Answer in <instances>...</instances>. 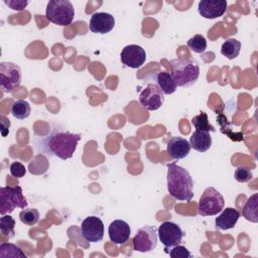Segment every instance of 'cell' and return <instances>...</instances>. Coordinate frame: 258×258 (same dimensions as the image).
I'll list each match as a JSON object with an SVG mask.
<instances>
[{
  "instance_id": "1",
  "label": "cell",
  "mask_w": 258,
  "mask_h": 258,
  "mask_svg": "<svg viewBox=\"0 0 258 258\" xmlns=\"http://www.w3.org/2000/svg\"><path fill=\"white\" fill-rule=\"evenodd\" d=\"M167 190L177 201L189 202L194 198V181L189 172L175 162L167 165Z\"/></svg>"
},
{
  "instance_id": "2",
  "label": "cell",
  "mask_w": 258,
  "mask_h": 258,
  "mask_svg": "<svg viewBox=\"0 0 258 258\" xmlns=\"http://www.w3.org/2000/svg\"><path fill=\"white\" fill-rule=\"evenodd\" d=\"M81 139V134L60 130L55 131L48 138L47 148L56 157L67 160L73 157Z\"/></svg>"
},
{
  "instance_id": "3",
  "label": "cell",
  "mask_w": 258,
  "mask_h": 258,
  "mask_svg": "<svg viewBox=\"0 0 258 258\" xmlns=\"http://www.w3.org/2000/svg\"><path fill=\"white\" fill-rule=\"evenodd\" d=\"M170 74L177 87L187 88L197 83L200 77V67L196 60L175 58L170 60Z\"/></svg>"
},
{
  "instance_id": "4",
  "label": "cell",
  "mask_w": 258,
  "mask_h": 258,
  "mask_svg": "<svg viewBox=\"0 0 258 258\" xmlns=\"http://www.w3.org/2000/svg\"><path fill=\"white\" fill-rule=\"evenodd\" d=\"M46 18L59 26L71 24L75 17V8L69 0H50L45 9Z\"/></svg>"
},
{
  "instance_id": "5",
  "label": "cell",
  "mask_w": 258,
  "mask_h": 258,
  "mask_svg": "<svg viewBox=\"0 0 258 258\" xmlns=\"http://www.w3.org/2000/svg\"><path fill=\"white\" fill-rule=\"evenodd\" d=\"M27 205L21 186H2L0 188V214L2 216L12 213L15 208L23 210Z\"/></svg>"
},
{
  "instance_id": "6",
  "label": "cell",
  "mask_w": 258,
  "mask_h": 258,
  "mask_svg": "<svg viewBox=\"0 0 258 258\" xmlns=\"http://www.w3.org/2000/svg\"><path fill=\"white\" fill-rule=\"evenodd\" d=\"M225 206V200L222 194L213 186L207 187L202 194L199 205L198 213L200 216H215L218 215Z\"/></svg>"
},
{
  "instance_id": "7",
  "label": "cell",
  "mask_w": 258,
  "mask_h": 258,
  "mask_svg": "<svg viewBox=\"0 0 258 258\" xmlns=\"http://www.w3.org/2000/svg\"><path fill=\"white\" fill-rule=\"evenodd\" d=\"M21 83L20 67L11 61L0 62V87L3 92H13Z\"/></svg>"
},
{
  "instance_id": "8",
  "label": "cell",
  "mask_w": 258,
  "mask_h": 258,
  "mask_svg": "<svg viewBox=\"0 0 258 258\" xmlns=\"http://www.w3.org/2000/svg\"><path fill=\"white\" fill-rule=\"evenodd\" d=\"M157 236L164 246L165 253H167L170 248L181 243L184 233L177 224L171 221H165L158 227Z\"/></svg>"
},
{
  "instance_id": "9",
  "label": "cell",
  "mask_w": 258,
  "mask_h": 258,
  "mask_svg": "<svg viewBox=\"0 0 258 258\" xmlns=\"http://www.w3.org/2000/svg\"><path fill=\"white\" fill-rule=\"evenodd\" d=\"M133 250L147 253L157 246V229L152 226H144L136 232L133 238Z\"/></svg>"
},
{
  "instance_id": "10",
  "label": "cell",
  "mask_w": 258,
  "mask_h": 258,
  "mask_svg": "<svg viewBox=\"0 0 258 258\" xmlns=\"http://www.w3.org/2000/svg\"><path fill=\"white\" fill-rule=\"evenodd\" d=\"M82 237L91 243L100 242L104 237V224L96 216L87 217L81 225Z\"/></svg>"
},
{
  "instance_id": "11",
  "label": "cell",
  "mask_w": 258,
  "mask_h": 258,
  "mask_svg": "<svg viewBox=\"0 0 258 258\" xmlns=\"http://www.w3.org/2000/svg\"><path fill=\"white\" fill-rule=\"evenodd\" d=\"M139 102L143 108L148 111L159 109L164 103V94L155 84H148L140 93Z\"/></svg>"
},
{
  "instance_id": "12",
  "label": "cell",
  "mask_w": 258,
  "mask_h": 258,
  "mask_svg": "<svg viewBox=\"0 0 258 258\" xmlns=\"http://www.w3.org/2000/svg\"><path fill=\"white\" fill-rule=\"evenodd\" d=\"M121 61L128 68L139 69L146 60V52L144 48L137 44L126 45L120 54Z\"/></svg>"
},
{
  "instance_id": "13",
  "label": "cell",
  "mask_w": 258,
  "mask_h": 258,
  "mask_svg": "<svg viewBox=\"0 0 258 258\" xmlns=\"http://www.w3.org/2000/svg\"><path fill=\"white\" fill-rule=\"evenodd\" d=\"M227 7L225 0H202L198 4V11L206 19H215L223 16Z\"/></svg>"
},
{
  "instance_id": "14",
  "label": "cell",
  "mask_w": 258,
  "mask_h": 258,
  "mask_svg": "<svg viewBox=\"0 0 258 258\" xmlns=\"http://www.w3.org/2000/svg\"><path fill=\"white\" fill-rule=\"evenodd\" d=\"M115 26V18L107 12H96L91 16L89 28L92 32L98 34H106Z\"/></svg>"
},
{
  "instance_id": "15",
  "label": "cell",
  "mask_w": 258,
  "mask_h": 258,
  "mask_svg": "<svg viewBox=\"0 0 258 258\" xmlns=\"http://www.w3.org/2000/svg\"><path fill=\"white\" fill-rule=\"evenodd\" d=\"M130 234L131 228L129 224L123 220H115L109 225V238L116 245H122L126 243L130 238Z\"/></svg>"
},
{
  "instance_id": "16",
  "label": "cell",
  "mask_w": 258,
  "mask_h": 258,
  "mask_svg": "<svg viewBox=\"0 0 258 258\" xmlns=\"http://www.w3.org/2000/svg\"><path fill=\"white\" fill-rule=\"evenodd\" d=\"M189 142L180 136H171L166 144V151L173 159H182L190 151Z\"/></svg>"
},
{
  "instance_id": "17",
  "label": "cell",
  "mask_w": 258,
  "mask_h": 258,
  "mask_svg": "<svg viewBox=\"0 0 258 258\" xmlns=\"http://www.w3.org/2000/svg\"><path fill=\"white\" fill-rule=\"evenodd\" d=\"M240 218V213L234 208H226L215 220V227L217 230L225 231L235 227Z\"/></svg>"
},
{
  "instance_id": "18",
  "label": "cell",
  "mask_w": 258,
  "mask_h": 258,
  "mask_svg": "<svg viewBox=\"0 0 258 258\" xmlns=\"http://www.w3.org/2000/svg\"><path fill=\"white\" fill-rule=\"evenodd\" d=\"M189 144L195 150L199 152H206L212 146V137L210 132L196 130L190 136Z\"/></svg>"
},
{
  "instance_id": "19",
  "label": "cell",
  "mask_w": 258,
  "mask_h": 258,
  "mask_svg": "<svg viewBox=\"0 0 258 258\" xmlns=\"http://www.w3.org/2000/svg\"><path fill=\"white\" fill-rule=\"evenodd\" d=\"M155 83L164 95L173 94L177 88L171 74L165 71H162L155 76Z\"/></svg>"
},
{
  "instance_id": "20",
  "label": "cell",
  "mask_w": 258,
  "mask_h": 258,
  "mask_svg": "<svg viewBox=\"0 0 258 258\" xmlns=\"http://www.w3.org/2000/svg\"><path fill=\"white\" fill-rule=\"evenodd\" d=\"M258 195L253 194L246 202L242 214L243 217L252 223H257L258 222Z\"/></svg>"
},
{
  "instance_id": "21",
  "label": "cell",
  "mask_w": 258,
  "mask_h": 258,
  "mask_svg": "<svg viewBox=\"0 0 258 258\" xmlns=\"http://www.w3.org/2000/svg\"><path fill=\"white\" fill-rule=\"evenodd\" d=\"M241 49V42L235 38H228L221 46V53L228 59L236 58Z\"/></svg>"
},
{
  "instance_id": "22",
  "label": "cell",
  "mask_w": 258,
  "mask_h": 258,
  "mask_svg": "<svg viewBox=\"0 0 258 258\" xmlns=\"http://www.w3.org/2000/svg\"><path fill=\"white\" fill-rule=\"evenodd\" d=\"M217 122L220 125V130L223 134L227 135L231 140L233 141H243L244 140V135L242 132H234L232 130L231 125L228 122V119L225 115L220 114L217 117Z\"/></svg>"
},
{
  "instance_id": "23",
  "label": "cell",
  "mask_w": 258,
  "mask_h": 258,
  "mask_svg": "<svg viewBox=\"0 0 258 258\" xmlns=\"http://www.w3.org/2000/svg\"><path fill=\"white\" fill-rule=\"evenodd\" d=\"M30 105L25 100H16L12 103L10 112L16 119H26L30 115Z\"/></svg>"
},
{
  "instance_id": "24",
  "label": "cell",
  "mask_w": 258,
  "mask_h": 258,
  "mask_svg": "<svg viewBox=\"0 0 258 258\" xmlns=\"http://www.w3.org/2000/svg\"><path fill=\"white\" fill-rule=\"evenodd\" d=\"M191 124L196 128V130L206 131V132H215V127L210 123L208 115L206 112L202 111L199 115L194 116L191 119Z\"/></svg>"
},
{
  "instance_id": "25",
  "label": "cell",
  "mask_w": 258,
  "mask_h": 258,
  "mask_svg": "<svg viewBox=\"0 0 258 258\" xmlns=\"http://www.w3.org/2000/svg\"><path fill=\"white\" fill-rule=\"evenodd\" d=\"M0 256L2 258L6 257H21V258H26V254L22 252V250L12 244V243H1L0 244Z\"/></svg>"
},
{
  "instance_id": "26",
  "label": "cell",
  "mask_w": 258,
  "mask_h": 258,
  "mask_svg": "<svg viewBox=\"0 0 258 258\" xmlns=\"http://www.w3.org/2000/svg\"><path fill=\"white\" fill-rule=\"evenodd\" d=\"M19 219L23 224L27 226H33L38 222L39 212L36 209L25 208L19 213Z\"/></svg>"
},
{
  "instance_id": "27",
  "label": "cell",
  "mask_w": 258,
  "mask_h": 258,
  "mask_svg": "<svg viewBox=\"0 0 258 258\" xmlns=\"http://www.w3.org/2000/svg\"><path fill=\"white\" fill-rule=\"evenodd\" d=\"M187 46L197 53H203L207 48V40L202 34H196L187 40Z\"/></svg>"
},
{
  "instance_id": "28",
  "label": "cell",
  "mask_w": 258,
  "mask_h": 258,
  "mask_svg": "<svg viewBox=\"0 0 258 258\" xmlns=\"http://www.w3.org/2000/svg\"><path fill=\"white\" fill-rule=\"evenodd\" d=\"M15 220L9 215H3L0 219V231L4 236L12 237L14 235Z\"/></svg>"
},
{
  "instance_id": "29",
  "label": "cell",
  "mask_w": 258,
  "mask_h": 258,
  "mask_svg": "<svg viewBox=\"0 0 258 258\" xmlns=\"http://www.w3.org/2000/svg\"><path fill=\"white\" fill-rule=\"evenodd\" d=\"M234 176L238 182H248L253 178V173L250 170V168L239 166L236 168L234 172Z\"/></svg>"
},
{
  "instance_id": "30",
  "label": "cell",
  "mask_w": 258,
  "mask_h": 258,
  "mask_svg": "<svg viewBox=\"0 0 258 258\" xmlns=\"http://www.w3.org/2000/svg\"><path fill=\"white\" fill-rule=\"evenodd\" d=\"M167 254H169V256L171 258H190L191 257V254L187 250V248H185L184 246H182L180 244L170 248L168 250Z\"/></svg>"
},
{
  "instance_id": "31",
  "label": "cell",
  "mask_w": 258,
  "mask_h": 258,
  "mask_svg": "<svg viewBox=\"0 0 258 258\" xmlns=\"http://www.w3.org/2000/svg\"><path fill=\"white\" fill-rule=\"evenodd\" d=\"M10 173L12 176L16 177V178H20L23 177L26 173V168L25 166L19 162V161H14L10 164Z\"/></svg>"
},
{
  "instance_id": "32",
  "label": "cell",
  "mask_w": 258,
  "mask_h": 258,
  "mask_svg": "<svg viewBox=\"0 0 258 258\" xmlns=\"http://www.w3.org/2000/svg\"><path fill=\"white\" fill-rule=\"evenodd\" d=\"M4 3L6 5H8L11 9L13 10H16V11H21L23 10L27 5H28V1H21V0H12V1H7V0H4Z\"/></svg>"
}]
</instances>
